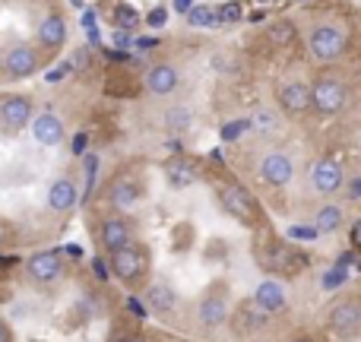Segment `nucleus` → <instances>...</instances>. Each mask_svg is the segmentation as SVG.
Instances as JSON below:
<instances>
[{
	"instance_id": "18",
	"label": "nucleus",
	"mask_w": 361,
	"mask_h": 342,
	"mask_svg": "<svg viewBox=\"0 0 361 342\" xmlns=\"http://www.w3.org/2000/svg\"><path fill=\"white\" fill-rule=\"evenodd\" d=\"M260 178L267 181L273 190H282V187H288V184H292V178H295L292 156H288V152H269V156H263Z\"/></svg>"
},
{
	"instance_id": "9",
	"label": "nucleus",
	"mask_w": 361,
	"mask_h": 342,
	"mask_svg": "<svg viewBox=\"0 0 361 342\" xmlns=\"http://www.w3.org/2000/svg\"><path fill=\"white\" fill-rule=\"evenodd\" d=\"M267 324H269V314L263 311L254 298H241L238 305H231V314H228V320H225V326L231 330V336L241 339V342L260 336Z\"/></svg>"
},
{
	"instance_id": "36",
	"label": "nucleus",
	"mask_w": 361,
	"mask_h": 342,
	"mask_svg": "<svg viewBox=\"0 0 361 342\" xmlns=\"http://www.w3.org/2000/svg\"><path fill=\"white\" fill-rule=\"evenodd\" d=\"M171 4H175V10H178V13H187L193 4H197V0H171Z\"/></svg>"
},
{
	"instance_id": "28",
	"label": "nucleus",
	"mask_w": 361,
	"mask_h": 342,
	"mask_svg": "<svg viewBox=\"0 0 361 342\" xmlns=\"http://www.w3.org/2000/svg\"><path fill=\"white\" fill-rule=\"evenodd\" d=\"M269 38H273L276 44H292L295 42V25L292 23H276L273 29H269Z\"/></svg>"
},
{
	"instance_id": "12",
	"label": "nucleus",
	"mask_w": 361,
	"mask_h": 342,
	"mask_svg": "<svg viewBox=\"0 0 361 342\" xmlns=\"http://www.w3.org/2000/svg\"><path fill=\"white\" fill-rule=\"evenodd\" d=\"M70 38V25H67V16L61 10H51L48 16H42V23L35 25V44L42 48V54H57V51L67 44Z\"/></svg>"
},
{
	"instance_id": "21",
	"label": "nucleus",
	"mask_w": 361,
	"mask_h": 342,
	"mask_svg": "<svg viewBox=\"0 0 361 342\" xmlns=\"http://www.w3.org/2000/svg\"><path fill=\"white\" fill-rule=\"evenodd\" d=\"M25 269H29V276L38 286H51V282H57L63 276V257L57 250H42V254L29 257Z\"/></svg>"
},
{
	"instance_id": "15",
	"label": "nucleus",
	"mask_w": 361,
	"mask_h": 342,
	"mask_svg": "<svg viewBox=\"0 0 361 342\" xmlns=\"http://www.w3.org/2000/svg\"><path fill=\"white\" fill-rule=\"evenodd\" d=\"M133 241H137V228H133V222L127 216H108L105 222L99 225V244L108 254H114V250L127 248V244H133Z\"/></svg>"
},
{
	"instance_id": "4",
	"label": "nucleus",
	"mask_w": 361,
	"mask_h": 342,
	"mask_svg": "<svg viewBox=\"0 0 361 342\" xmlns=\"http://www.w3.org/2000/svg\"><path fill=\"white\" fill-rule=\"evenodd\" d=\"M108 267H111L114 279H121L124 286L146 288V282H149V269H152V254H149L146 244L133 241V244H127V248L108 254Z\"/></svg>"
},
{
	"instance_id": "8",
	"label": "nucleus",
	"mask_w": 361,
	"mask_h": 342,
	"mask_svg": "<svg viewBox=\"0 0 361 342\" xmlns=\"http://www.w3.org/2000/svg\"><path fill=\"white\" fill-rule=\"evenodd\" d=\"M35 118V99L25 92H4L0 95V133L16 137Z\"/></svg>"
},
{
	"instance_id": "31",
	"label": "nucleus",
	"mask_w": 361,
	"mask_h": 342,
	"mask_svg": "<svg viewBox=\"0 0 361 342\" xmlns=\"http://www.w3.org/2000/svg\"><path fill=\"white\" fill-rule=\"evenodd\" d=\"M241 16H244V13H241V4H238V0H231V4H222V6H219V19H222L225 25L238 23Z\"/></svg>"
},
{
	"instance_id": "5",
	"label": "nucleus",
	"mask_w": 361,
	"mask_h": 342,
	"mask_svg": "<svg viewBox=\"0 0 361 342\" xmlns=\"http://www.w3.org/2000/svg\"><path fill=\"white\" fill-rule=\"evenodd\" d=\"M193 314H197V324L203 326V330H219V326H225V320H228V314H231V288H228V282L212 279L209 286L200 292Z\"/></svg>"
},
{
	"instance_id": "38",
	"label": "nucleus",
	"mask_w": 361,
	"mask_h": 342,
	"mask_svg": "<svg viewBox=\"0 0 361 342\" xmlns=\"http://www.w3.org/2000/svg\"><path fill=\"white\" fill-rule=\"evenodd\" d=\"M352 241H355V244H358V248H361V222L355 225V228H352Z\"/></svg>"
},
{
	"instance_id": "2",
	"label": "nucleus",
	"mask_w": 361,
	"mask_h": 342,
	"mask_svg": "<svg viewBox=\"0 0 361 342\" xmlns=\"http://www.w3.org/2000/svg\"><path fill=\"white\" fill-rule=\"evenodd\" d=\"M216 197H219V203H222V209L228 212L238 225L257 231V235H260V231H269L267 212H263V206L257 203V197L241 184V181H235V178L219 181V184H216Z\"/></svg>"
},
{
	"instance_id": "3",
	"label": "nucleus",
	"mask_w": 361,
	"mask_h": 342,
	"mask_svg": "<svg viewBox=\"0 0 361 342\" xmlns=\"http://www.w3.org/2000/svg\"><path fill=\"white\" fill-rule=\"evenodd\" d=\"M324 330L339 342L361 339V292H339L324 311Z\"/></svg>"
},
{
	"instance_id": "13",
	"label": "nucleus",
	"mask_w": 361,
	"mask_h": 342,
	"mask_svg": "<svg viewBox=\"0 0 361 342\" xmlns=\"http://www.w3.org/2000/svg\"><path fill=\"white\" fill-rule=\"evenodd\" d=\"M345 187V169L333 156H324L311 165V190L320 197H333Z\"/></svg>"
},
{
	"instance_id": "37",
	"label": "nucleus",
	"mask_w": 361,
	"mask_h": 342,
	"mask_svg": "<svg viewBox=\"0 0 361 342\" xmlns=\"http://www.w3.org/2000/svg\"><path fill=\"white\" fill-rule=\"evenodd\" d=\"M130 311L137 314V317H146V314H149V311H143V305H140L137 298H130Z\"/></svg>"
},
{
	"instance_id": "27",
	"label": "nucleus",
	"mask_w": 361,
	"mask_h": 342,
	"mask_svg": "<svg viewBox=\"0 0 361 342\" xmlns=\"http://www.w3.org/2000/svg\"><path fill=\"white\" fill-rule=\"evenodd\" d=\"M114 23H118L124 32H130V29H137V25H140V13L133 10V6L121 4L118 10H114Z\"/></svg>"
},
{
	"instance_id": "23",
	"label": "nucleus",
	"mask_w": 361,
	"mask_h": 342,
	"mask_svg": "<svg viewBox=\"0 0 361 342\" xmlns=\"http://www.w3.org/2000/svg\"><path fill=\"white\" fill-rule=\"evenodd\" d=\"M345 222V209L336 203H324L317 212H314V228L320 231V235H333V231H339Z\"/></svg>"
},
{
	"instance_id": "26",
	"label": "nucleus",
	"mask_w": 361,
	"mask_h": 342,
	"mask_svg": "<svg viewBox=\"0 0 361 342\" xmlns=\"http://www.w3.org/2000/svg\"><path fill=\"white\" fill-rule=\"evenodd\" d=\"M250 127H254V124H250V118H238V121H228V124L222 127V140H225V143H235V140H241L244 133L250 130Z\"/></svg>"
},
{
	"instance_id": "43",
	"label": "nucleus",
	"mask_w": 361,
	"mask_h": 342,
	"mask_svg": "<svg viewBox=\"0 0 361 342\" xmlns=\"http://www.w3.org/2000/svg\"><path fill=\"white\" fill-rule=\"evenodd\" d=\"M257 4H263V6H267V4H276V0H257Z\"/></svg>"
},
{
	"instance_id": "22",
	"label": "nucleus",
	"mask_w": 361,
	"mask_h": 342,
	"mask_svg": "<svg viewBox=\"0 0 361 342\" xmlns=\"http://www.w3.org/2000/svg\"><path fill=\"white\" fill-rule=\"evenodd\" d=\"M143 86H146V92L165 99V95H171L180 86V73H178L175 63H165V61L152 63V67L146 70V76H143Z\"/></svg>"
},
{
	"instance_id": "10",
	"label": "nucleus",
	"mask_w": 361,
	"mask_h": 342,
	"mask_svg": "<svg viewBox=\"0 0 361 342\" xmlns=\"http://www.w3.org/2000/svg\"><path fill=\"white\" fill-rule=\"evenodd\" d=\"M311 108L324 118L339 114L345 108V83L339 73H320L311 86Z\"/></svg>"
},
{
	"instance_id": "46",
	"label": "nucleus",
	"mask_w": 361,
	"mask_h": 342,
	"mask_svg": "<svg viewBox=\"0 0 361 342\" xmlns=\"http://www.w3.org/2000/svg\"><path fill=\"white\" fill-rule=\"evenodd\" d=\"M137 342H149V339H137Z\"/></svg>"
},
{
	"instance_id": "35",
	"label": "nucleus",
	"mask_w": 361,
	"mask_h": 342,
	"mask_svg": "<svg viewBox=\"0 0 361 342\" xmlns=\"http://www.w3.org/2000/svg\"><path fill=\"white\" fill-rule=\"evenodd\" d=\"M250 124H254V127H273L276 121H273V114H269V111H257L254 118H250Z\"/></svg>"
},
{
	"instance_id": "41",
	"label": "nucleus",
	"mask_w": 361,
	"mask_h": 342,
	"mask_svg": "<svg viewBox=\"0 0 361 342\" xmlns=\"http://www.w3.org/2000/svg\"><path fill=\"white\" fill-rule=\"evenodd\" d=\"M0 342H10V336H6V330L0 326Z\"/></svg>"
},
{
	"instance_id": "29",
	"label": "nucleus",
	"mask_w": 361,
	"mask_h": 342,
	"mask_svg": "<svg viewBox=\"0 0 361 342\" xmlns=\"http://www.w3.org/2000/svg\"><path fill=\"white\" fill-rule=\"evenodd\" d=\"M288 342H330V333L320 330V326H311V330H298Z\"/></svg>"
},
{
	"instance_id": "7",
	"label": "nucleus",
	"mask_w": 361,
	"mask_h": 342,
	"mask_svg": "<svg viewBox=\"0 0 361 342\" xmlns=\"http://www.w3.org/2000/svg\"><path fill=\"white\" fill-rule=\"evenodd\" d=\"M44 61H48V57L42 54V48H38L35 42H13L10 48L4 51L0 70H4L6 80H29V76H35L38 70H42Z\"/></svg>"
},
{
	"instance_id": "20",
	"label": "nucleus",
	"mask_w": 361,
	"mask_h": 342,
	"mask_svg": "<svg viewBox=\"0 0 361 342\" xmlns=\"http://www.w3.org/2000/svg\"><path fill=\"white\" fill-rule=\"evenodd\" d=\"M250 298L257 301V305L263 307V311L269 314V317H282V314L288 311V295H286V288H282V282L279 279H263L260 286L254 288V295Z\"/></svg>"
},
{
	"instance_id": "25",
	"label": "nucleus",
	"mask_w": 361,
	"mask_h": 342,
	"mask_svg": "<svg viewBox=\"0 0 361 342\" xmlns=\"http://www.w3.org/2000/svg\"><path fill=\"white\" fill-rule=\"evenodd\" d=\"M184 16H187V25H193V29H212V25H222V19H219V6H212V4H193Z\"/></svg>"
},
{
	"instance_id": "19",
	"label": "nucleus",
	"mask_w": 361,
	"mask_h": 342,
	"mask_svg": "<svg viewBox=\"0 0 361 342\" xmlns=\"http://www.w3.org/2000/svg\"><path fill=\"white\" fill-rule=\"evenodd\" d=\"M143 298H146V311L156 314V317L169 320L178 314V292L169 282H149L143 288Z\"/></svg>"
},
{
	"instance_id": "17",
	"label": "nucleus",
	"mask_w": 361,
	"mask_h": 342,
	"mask_svg": "<svg viewBox=\"0 0 361 342\" xmlns=\"http://www.w3.org/2000/svg\"><path fill=\"white\" fill-rule=\"evenodd\" d=\"M29 130H32V137H35V143L38 146H48V149L61 146L63 137H67V127H63L61 114L51 111V108H44V111H38L35 118H32Z\"/></svg>"
},
{
	"instance_id": "42",
	"label": "nucleus",
	"mask_w": 361,
	"mask_h": 342,
	"mask_svg": "<svg viewBox=\"0 0 361 342\" xmlns=\"http://www.w3.org/2000/svg\"><path fill=\"white\" fill-rule=\"evenodd\" d=\"M118 342H137V336H121Z\"/></svg>"
},
{
	"instance_id": "11",
	"label": "nucleus",
	"mask_w": 361,
	"mask_h": 342,
	"mask_svg": "<svg viewBox=\"0 0 361 342\" xmlns=\"http://www.w3.org/2000/svg\"><path fill=\"white\" fill-rule=\"evenodd\" d=\"M143 197H146V181H143V174H137V171L114 174L105 190V203L111 206V209H133Z\"/></svg>"
},
{
	"instance_id": "44",
	"label": "nucleus",
	"mask_w": 361,
	"mask_h": 342,
	"mask_svg": "<svg viewBox=\"0 0 361 342\" xmlns=\"http://www.w3.org/2000/svg\"><path fill=\"white\" fill-rule=\"evenodd\" d=\"M355 184H358V187H355V193H361V181H355Z\"/></svg>"
},
{
	"instance_id": "24",
	"label": "nucleus",
	"mask_w": 361,
	"mask_h": 342,
	"mask_svg": "<svg viewBox=\"0 0 361 342\" xmlns=\"http://www.w3.org/2000/svg\"><path fill=\"white\" fill-rule=\"evenodd\" d=\"M165 178H169V184L171 187H190V184H197V169H193L190 162H187V159H169V162H165Z\"/></svg>"
},
{
	"instance_id": "34",
	"label": "nucleus",
	"mask_w": 361,
	"mask_h": 342,
	"mask_svg": "<svg viewBox=\"0 0 361 342\" xmlns=\"http://www.w3.org/2000/svg\"><path fill=\"white\" fill-rule=\"evenodd\" d=\"M146 23H149L152 29H162V25L169 23V10H165V6H156V10H152L149 16H146Z\"/></svg>"
},
{
	"instance_id": "39",
	"label": "nucleus",
	"mask_w": 361,
	"mask_h": 342,
	"mask_svg": "<svg viewBox=\"0 0 361 342\" xmlns=\"http://www.w3.org/2000/svg\"><path fill=\"white\" fill-rule=\"evenodd\" d=\"M92 269H95V273H99V276H102V279H105V276H108V269H105V267H102V260H95V263H92Z\"/></svg>"
},
{
	"instance_id": "32",
	"label": "nucleus",
	"mask_w": 361,
	"mask_h": 342,
	"mask_svg": "<svg viewBox=\"0 0 361 342\" xmlns=\"http://www.w3.org/2000/svg\"><path fill=\"white\" fill-rule=\"evenodd\" d=\"M169 130L171 133H178V130H184L187 124H190V114H187V108H178V111H169Z\"/></svg>"
},
{
	"instance_id": "16",
	"label": "nucleus",
	"mask_w": 361,
	"mask_h": 342,
	"mask_svg": "<svg viewBox=\"0 0 361 342\" xmlns=\"http://www.w3.org/2000/svg\"><path fill=\"white\" fill-rule=\"evenodd\" d=\"M80 203V181L73 174H57L48 187V209L54 216H67Z\"/></svg>"
},
{
	"instance_id": "40",
	"label": "nucleus",
	"mask_w": 361,
	"mask_h": 342,
	"mask_svg": "<svg viewBox=\"0 0 361 342\" xmlns=\"http://www.w3.org/2000/svg\"><path fill=\"white\" fill-rule=\"evenodd\" d=\"M4 244H6V225L0 222V248H4Z\"/></svg>"
},
{
	"instance_id": "45",
	"label": "nucleus",
	"mask_w": 361,
	"mask_h": 342,
	"mask_svg": "<svg viewBox=\"0 0 361 342\" xmlns=\"http://www.w3.org/2000/svg\"><path fill=\"white\" fill-rule=\"evenodd\" d=\"M0 63H4V48H0Z\"/></svg>"
},
{
	"instance_id": "14",
	"label": "nucleus",
	"mask_w": 361,
	"mask_h": 342,
	"mask_svg": "<svg viewBox=\"0 0 361 342\" xmlns=\"http://www.w3.org/2000/svg\"><path fill=\"white\" fill-rule=\"evenodd\" d=\"M276 105L282 108V114L288 118H301L311 111V86L301 80H286L276 89Z\"/></svg>"
},
{
	"instance_id": "33",
	"label": "nucleus",
	"mask_w": 361,
	"mask_h": 342,
	"mask_svg": "<svg viewBox=\"0 0 361 342\" xmlns=\"http://www.w3.org/2000/svg\"><path fill=\"white\" fill-rule=\"evenodd\" d=\"M95 169H99V159L86 156V197L92 193V187H95Z\"/></svg>"
},
{
	"instance_id": "30",
	"label": "nucleus",
	"mask_w": 361,
	"mask_h": 342,
	"mask_svg": "<svg viewBox=\"0 0 361 342\" xmlns=\"http://www.w3.org/2000/svg\"><path fill=\"white\" fill-rule=\"evenodd\" d=\"M288 238H295V241H317L320 231L314 228V225H292V228L286 231Z\"/></svg>"
},
{
	"instance_id": "6",
	"label": "nucleus",
	"mask_w": 361,
	"mask_h": 342,
	"mask_svg": "<svg viewBox=\"0 0 361 342\" xmlns=\"http://www.w3.org/2000/svg\"><path fill=\"white\" fill-rule=\"evenodd\" d=\"M349 48V32L339 23H317L307 32V51L317 63H336Z\"/></svg>"
},
{
	"instance_id": "1",
	"label": "nucleus",
	"mask_w": 361,
	"mask_h": 342,
	"mask_svg": "<svg viewBox=\"0 0 361 342\" xmlns=\"http://www.w3.org/2000/svg\"><path fill=\"white\" fill-rule=\"evenodd\" d=\"M254 260H257V267L267 276H273V279H295V276H301L311 267V257H307L305 250L295 248L292 241H282V238L269 235V231L257 235Z\"/></svg>"
}]
</instances>
